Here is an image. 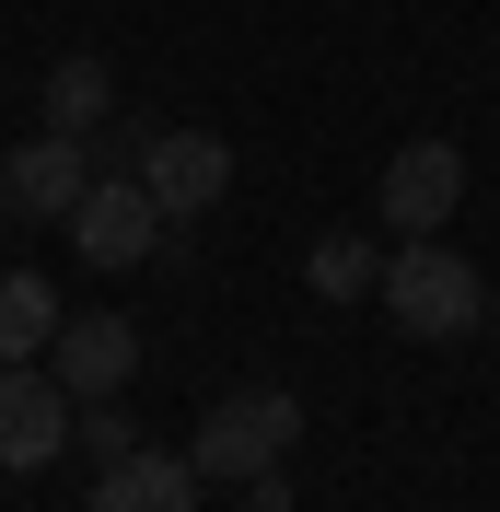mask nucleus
Returning a JSON list of instances; mask_svg holds the SVG:
<instances>
[{
  "label": "nucleus",
  "instance_id": "nucleus-6",
  "mask_svg": "<svg viewBox=\"0 0 500 512\" xmlns=\"http://www.w3.org/2000/svg\"><path fill=\"white\" fill-rule=\"evenodd\" d=\"M140 187L163 198V222H198V210H221V187H233V152H221L210 128H152V140H140Z\"/></svg>",
  "mask_w": 500,
  "mask_h": 512
},
{
  "label": "nucleus",
  "instance_id": "nucleus-4",
  "mask_svg": "<svg viewBox=\"0 0 500 512\" xmlns=\"http://www.w3.org/2000/svg\"><path fill=\"white\" fill-rule=\"evenodd\" d=\"M70 431H82V396L59 373H35V361H0V466L24 478V466H59Z\"/></svg>",
  "mask_w": 500,
  "mask_h": 512
},
{
  "label": "nucleus",
  "instance_id": "nucleus-13",
  "mask_svg": "<svg viewBox=\"0 0 500 512\" xmlns=\"http://www.w3.org/2000/svg\"><path fill=\"white\" fill-rule=\"evenodd\" d=\"M82 454H94V466H117V454H140V431L117 419V396H105V408H82Z\"/></svg>",
  "mask_w": 500,
  "mask_h": 512
},
{
  "label": "nucleus",
  "instance_id": "nucleus-7",
  "mask_svg": "<svg viewBox=\"0 0 500 512\" xmlns=\"http://www.w3.org/2000/svg\"><path fill=\"white\" fill-rule=\"evenodd\" d=\"M70 245L94 256V268H140V256L163 245V198L140 187V175H94V198L70 210Z\"/></svg>",
  "mask_w": 500,
  "mask_h": 512
},
{
  "label": "nucleus",
  "instance_id": "nucleus-12",
  "mask_svg": "<svg viewBox=\"0 0 500 512\" xmlns=\"http://www.w3.org/2000/svg\"><path fill=\"white\" fill-rule=\"evenodd\" d=\"M314 291H326V303H373V291H384L373 233H326V245H314Z\"/></svg>",
  "mask_w": 500,
  "mask_h": 512
},
{
  "label": "nucleus",
  "instance_id": "nucleus-8",
  "mask_svg": "<svg viewBox=\"0 0 500 512\" xmlns=\"http://www.w3.org/2000/svg\"><path fill=\"white\" fill-rule=\"evenodd\" d=\"M47 373H59L82 408H105V396H128V373H140V326H128V315H59Z\"/></svg>",
  "mask_w": 500,
  "mask_h": 512
},
{
  "label": "nucleus",
  "instance_id": "nucleus-3",
  "mask_svg": "<svg viewBox=\"0 0 500 512\" xmlns=\"http://www.w3.org/2000/svg\"><path fill=\"white\" fill-rule=\"evenodd\" d=\"M466 210V152L454 140H407L396 163H384V187H373V222L396 233V245H419V233H442Z\"/></svg>",
  "mask_w": 500,
  "mask_h": 512
},
{
  "label": "nucleus",
  "instance_id": "nucleus-2",
  "mask_svg": "<svg viewBox=\"0 0 500 512\" xmlns=\"http://www.w3.org/2000/svg\"><path fill=\"white\" fill-rule=\"evenodd\" d=\"M373 303L407 326V338H466V326L489 315L477 268L442 245V233H419V245H396V256H384V291H373Z\"/></svg>",
  "mask_w": 500,
  "mask_h": 512
},
{
  "label": "nucleus",
  "instance_id": "nucleus-1",
  "mask_svg": "<svg viewBox=\"0 0 500 512\" xmlns=\"http://www.w3.org/2000/svg\"><path fill=\"white\" fill-rule=\"evenodd\" d=\"M291 443H303V396H291V384H233V396H210V419L187 431V466L210 489H256V478H280Z\"/></svg>",
  "mask_w": 500,
  "mask_h": 512
},
{
  "label": "nucleus",
  "instance_id": "nucleus-9",
  "mask_svg": "<svg viewBox=\"0 0 500 512\" xmlns=\"http://www.w3.org/2000/svg\"><path fill=\"white\" fill-rule=\"evenodd\" d=\"M198 489H210V478H198L187 454L140 443V454H117V466H94V501H82V512H198Z\"/></svg>",
  "mask_w": 500,
  "mask_h": 512
},
{
  "label": "nucleus",
  "instance_id": "nucleus-10",
  "mask_svg": "<svg viewBox=\"0 0 500 512\" xmlns=\"http://www.w3.org/2000/svg\"><path fill=\"white\" fill-rule=\"evenodd\" d=\"M47 338H59V291L35 268H0V361H47Z\"/></svg>",
  "mask_w": 500,
  "mask_h": 512
},
{
  "label": "nucleus",
  "instance_id": "nucleus-5",
  "mask_svg": "<svg viewBox=\"0 0 500 512\" xmlns=\"http://www.w3.org/2000/svg\"><path fill=\"white\" fill-rule=\"evenodd\" d=\"M82 198H94V163H82L70 128H35V140L0 152V210H12V222H70Z\"/></svg>",
  "mask_w": 500,
  "mask_h": 512
},
{
  "label": "nucleus",
  "instance_id": "nucleus-14",
  "mask_svg": "<svg viewBox=\"0 0 500 512\" xmlns=\"http://www.w3.org/2000/svg\"><path fill=\"white\" fill-rule=\"evenodd\" d=\"M245 512H291V501H280V478H256V501H245Z\"/></svg>",
  "mask_w": 500,
  "mask_h": 512
},
{
  "label": "nucleus",
  "instance_id": "nucleus-11",
  "mask_svg": "<svg viewBox=\"0 0 500 512\" xmlns=\"http://www.w3.org/2000/svg\"><path fill=\"white\" fill-rule=\"evenodd\" d=\"M105 105H117L105 59H59V70H47V94H35V117H47V128H70V140H94V128H105Z\"/></svg>",
  "mask_w": 500,
  "mask_h": 512
}]
</instances>
